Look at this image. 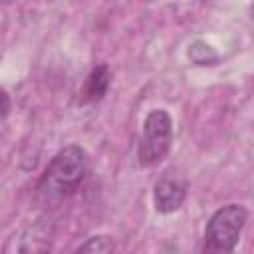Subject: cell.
Wrapping results in <instances>:
<instances>
[{
	"instance_id": "obj_3",
	"label": "cell",
	"mask_w": 254,
	"mask_h": 254,
	"mask_svg": "<svg viewBox=\"0 0 254 254\" xmlns=\"http://www.w3.org/2000/svg\"><path fill=\"white\" fill-rule=\"evenodd\" d=\"M173 145V121L165 109H153L145 117L141 139L137 145V159L141 167L159 165Z\"/></svg>"
},
{
	"instance_id": "obj_5",
	"label": "cell",
	"mask_w": 254,
	"mask_h": 254,
	"mask_svg": "<svg viewBox=\"0 0 254 254\" xmlns=\"http://www.w3.org/2000/svg\"><path fill=\"white\" fill-rule=\"evenodd\" d=\"M109 81H111L109 65L107 64L95 65L89 71V75H87V79L81 87V103H95V101L103 99V95L107 93Z\"/></svg>"
},
{
	"instance_id": "obj_4",
	"label": "cell",
	"mask_w": 254,
	"mask_h": 254,
	"mask_svg": "<svg viewBox=\"0 0 254 254\" xmlns=\"http://www.w3.org/2000/svg\"><path fill=\"white\" fill-rule=\"evenodd\" d=\"M189 183L185 175H181L177 169H167L153 187V204L155 210L161 214H171L179 210L185 202Z\"/></svg>"
},
{
	"instance_id": "obj_6",
	"label": "cell",
	"mask_w": 254,
	"mask_h": 254,
	"mask_svg": "<svg viewBox=\"0 0 254 254\" xmlns=\"http://www.w3.org/2000/svg\"><path fill=\"white\" fill-rule=\"evenodd\" d=\"M115 246H113V240L109 236H93L89 238L85 244H81L77 248V252H111Z\"/></svg>"
},
{
	"instance_id": "obj_2",
	"label": "cell",
	"mask_w": 254,
	"mask_h": 254,
	"mask_svg": "<svg viewBox=\"0 0 254 254\" xmlns=\"http://www.w3.org/2000/svg\"><path fill=\"white\" fill-rule=\"evenodd\" d=\"M248 210L242 204H226L218 208L206 222L202 232V252H232L240 240Z\"/></svg>"
},
{
	"instance_id": "obj_7",
	"label": "cell",
	"mask_w": 254,
	"mask_h": 254,
	"mask_svg": "<svg viewBox=\"0 0 254 254\" xmlns=\"http://www.w3.org/2000/svg\"><path fill=\"white\" fill-rule=\"evenodd\" d=\"M2 99H4V111H2V117L6 119V115H8V109H10V105H8V95H6V93H2Z\"/></svg>"
},
{
	"instance_id": "obj_1",
	"label": "cell",
	"mask_w": 254,
	"mask_h": 254,
	"mask_svg": "<svg viewBox=\"0 0 254 254\" xmlns=\"http://www.w3.org/2000/svg\"><path fill=\"white\" fill-rule=\"evenodd\" d=\"M87 171V157L79 145H67L60 149L48 163L38 192L48 200H60L77 190Z\"/></svg>"
}]
</instances>
